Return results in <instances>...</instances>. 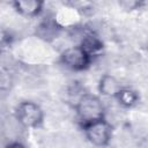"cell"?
<instances>
[{"label": "cell", "mask_w": 148, "mask_h": 148, "mask_svg": "<svg viewBox=\"0 0 148 148\" xmlns=\"http://www.w3.org/2000/svg\"><path fill=\"white\" fill-rule=\"evenodd\" d=\"M74 109L76 117L82 126L103 119L105 113V108L102 101L91 94H83L74 105Z\"/></svg>", "instance_id": "1"}, {"label": "cell", "mask_w": 148, "mask_h": 148, "mask_svg": "<svg viewBox=\"0 0 148 148\" xmlns=\"http://www.w3.org/2000/svg\"><path fill=\"white\" fill-rule=\"evenodd\" d=\"M15 117L24 128H36L44 119V112L39 104L32 101H23L18 103Z\"/></svg>", "instance_id": "2"}, {"label": "cell", "mask_w": 148, "mask_h": 148, "mask_svg": "<svg viewBox=\"0 0 148 148\" xmlns=\"http://www.w3.org/2000/svg\"><path fill=\"white\" fill-rule=\"evenodd\" d=\"M83 132L86 139L95 147H105L109 145L112 138V125H110L104 118L83 125Z\"/></svg>", "instance_id": "3"}, {"label": "cell", "mask_w": 148, "mask_h": 148, "mask_svg": "<svg viewBox=\"0 0 148 148\" xmlns=\"http://www.w3.org/2000/svg\"><path fill=\"white\" fill-rule=\"evenodd\" d=\"M91 59L83 52V50L79 46H69L66 47L60 56V62L71 71H83L89 67Z\"/></svg>", "instance_id": "4"}, {"label": "cell", "mask_w": 148, "mask_h": 148, "mask_svg": "<svg viewBox=\"0 0 148 148\" xmlns=\"http://www.w3.org/2000/svg\"><path fill=\"white\" fill-rule=\"evenodd\" d=\"M79 46L91 59L92 57L101 56V52L103 50V40L97 34L88 30V31H84L82 37L80 38Z\"/></svg>", "instance_id": "5"}, {"label": "cell", "mask_w": 148, "mask_h": 148, "mask_svg": "<svg viewBox=\"0 0 148 148\" xmlns=\"http://www.w3.org/2000/svg\"><path fill=\"white\" fill-rule=\"evenodd\" d=\"M23 128L24 127L20 124L15 116L5 117L0 123V133L2 138L9 140V142L18 141L23 133Z\"/></svg>", "instance_id": "6"}, {"label": "cell", "mask_w": 148, "mask_h": 148, "mask_svg": "<svg viewBox=\"0 0 148 148\" xmlns=\"http://www.w3.org/2000/svg\"><path fill=\"white\" fill-rule=\"evenodd\" d=\"M16 12L25 17H34L43 10L44 3L37 0H17L13 2Z\"/></svg>", "instance_id": "7"}, {"label": "cell", "mask_w": 148, "mask_h": 148, "mask_svg": "<svg viewBox=\"0 0 148 148\" xmlns=\"http://www.w3.org/2000/svg\"><path fill=\"white\" fill-rule=\"evenodd\" d=\"M60 27L56 20L45 18L43 22H40L36 28V34L39 38L44 40H53L59 36Z\"/></svg>", "instance_id": "8"}, {"label": "cell", "mask_w": 148, "mask_h": 148, "mask_svg": "<svg viewBox=\"0 0 148 148\" xmlns=\"http://www.w3.org/2000/svg\"><path fill=\"white\" fill-rule=\"evenodd\" d=\"M120 82L111 74H104L102 75L99 82H98V90L103 96L114 98L118 91L121 89Z\"/></svg>", "instance_id": "9"}, {"label": "cell", "mask_w": 148, "mask_h": 148, "mask_svg": "<svg viewBox=\"0 0 148 148\" xmlns=\"http://www.w3.org/2000/svg\"><path fill=\"white\" fill-rule=\"evenodd\" d=\"M114 98L117 99L119 106H123V108H132L136 105L139 102L138 92L131 88H121Z\"/></svg>", "instance_id": "10"}, {"label": "cell", "mask_w": 148, "mask_h": 148, "mask_svg": "<svg viewBox=\"0 0 148 148\" xmlns=\"http://www.w3.org/2000/svg\"><path fill=\"white\" fill-rule=\"evenodd\" d=\"M119 5H120V7H123V8L126 9V10H133V9H136V8L140 6V2H138V1H128V0H126V1H121V2H119Z\"/></svg>", "instance_id": "11"}, {"label": "cell", "mask_w": 148, "mask_h": 148, "mask_svg": "<svg viewBox=\"0 0 148 148\" xmlns=\"http://www.w3.org/2000/svg\"><path fill=\"white\" fill-rule=\"evenodd\" d=\"M5 148H27L22 142L20 141H15V142H9Z\"/></svg>", "instance_id": "12"}]
</instances>
